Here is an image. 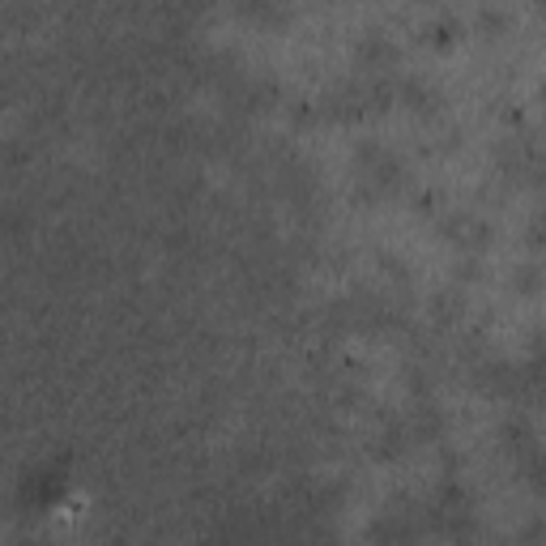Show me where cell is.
<instances>
[{
  "mask_svg": "<svg viewBox=\"0 0 546 546\" xmlns=\"http://www.w3.org/2000/svg\"><path fill=\"white\" fill-rule=\"evenodd\" d=\"M359 60L367 64V69H372V64H376V69H389V64L397 60V47L389 43V35H376V30H372V35L363 39V47H359Z\"/></svg>",
  "mask_w": 546,
  "mask_h": 546,
  "instance_id": "6da1fadb",
  "label": "cell"
},
{
  "mask_svg": "<svg viewBox=\"0 0 546 546\" xmlns=\"http://www.w3.org/2000/svg\"><path fill=\"white\" fill-rule=\"evenodd\" d=\"M401 99H406V107L414 111V116H436V103H440V94L423 86V82H410V86H401Z\"/></svg>",
  "mask_w": 546,
  "mask_h": 546,
  "instance_id": "7a4b0ae2",
  "label": "cell"
}]
</instances>
